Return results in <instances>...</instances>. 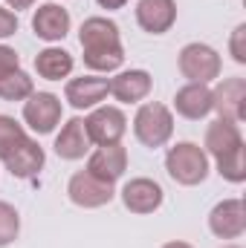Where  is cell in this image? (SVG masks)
<instances>
[{"label": "cell", "instance_id": "1", "mask_svg": "<svg viewBox=\"0 0 246 248\" xmlns=\"http://www.w3.org/2000/svg\"><path fill=\"white\" fill-rule=\"evenodd\" d=\"M78 44L84 49V63L93 72H113L124 63L119 26L110 17H87L78 29Z\"/></svg>", "mask_w": 246, "mask_h": 248}, {"label": "cell", "instance_id": "13", "mask_svg": "<svg viewBox=\"0 0 246 248\" xmlns=\"http://www.w3.org/2000/svg\"><path fill=\"white\" fill-rule=\"evenodd\" d=\"M136 23L148 35H165L177 23V3L174 0H139L136 3Z\"/></svg>", "mask_w": 246, "mask_h": 248}, {"label": "cell", "instance_id": "11", "mask_svg": "<svg viewBox=\"0 0 246 248\" xmlns=\"http://www.w3.org/2000/svg\"><path fill=\"white\" fill-rule=\"evenodd\" d=\"M127 170V150L122 144H102L96 153H90L87 159V173H93L102 182L116 185Z\"/></svg>", "mask_w": 246, "mask_h": 248}, {"label": "cell", "instance_id": "4", "mask_svg": "<svg viewBox=\"0 0 246 248\" xmlns=\"http://www.w3.org/2000/svg\"><path fill=\"white\" fill-rule=\"evenodd\" d=\"M177 66H180L183 78H188V84H209L223 69L217 49H211L209 44H200V41L197 44H185L180 49Z\"/></svg>", "mask_w": 246, "mask_h": 248}, {"label": "cell", "instance_id": "18", "mask_svg": "<svg viewBox=\"0 0 246 248\" xmlns=\"http://www.w3.org/2000/svg\"><path fill=\"white\" fill-rule=\"evenodd\" d=\"M90 136H87V127L84 119H70L61 127V133L55 136V153L67 159V162H75V159H84L90 153Z\"/></svg>", "mask_w": 246, "mask_h": 248}, {"label": "cell", "instance_id": "9", "mask_svg": "<svg viewBox=\"0 0 246 248\" xmlns=\"http://www.w3.org/2000/svg\"><path fill=\"white\" fill-rule=\"evenodd\" d=\"M209 231L217 240H238L246 231V208L241 199H223L209 214Z\"/></svg>", "mask_w": 246, "mask_h": 248}, {"label": "cell", "instance_id": "12", "mask_svg": "<svg viewBox=\"0 0 246 248\" xmlns=\"http://www.w3.org/2000/svg\"><path fill=\"white\" fill-rule=\"evenodd\" d=\"M162 199H165V193H162L159 182H154L148 176H136L122 187V202L130 214H154V211H159Z\"/></svg>", "mask_w": 246, "mask_h": 248}, {"label": "cell", "instance_id": "23", "mask_svg": "<svg viewBox=\"0 0 246 248\" xmlns=\"http://www.w3.org/2000/svg\"><path fill=\"white\" fill-rule=\"evenodd\" d=\"M26 130L15 122L12 116H0V159H6L20 141H26Z\"/></svg>", "mask_w": 246, "mask_h": 248}, {"label": "cell", "instance_id": "31", "mask_svg": "<svg viewBox=\"0 0 246 248\" xmlns=\"http://www.w3.org/2000/svg\"><path fill=\"white\" fill-rule=\"evenodd\" d=\"M223 248H241V246H223Z\"/></svg>", "mask_w": 246, "mask_h": 248}, {"label": "cell", "instance_id": "7", "mask_svg": "<svg viewBox=\"0 0 246 248\" xmlns=\"http://www.w3.org/2000/svg\"><path fill=\"white\" fill-rule=\"evenodd\" d=\"M67 196H70V202L78 205V208H102V205H107L116 193H113V185H110V182H102V179H96L93 173L78 170V173H72L70 182H67Z\"/></svg>", "mask_w": 246, "mask_h": 248}, {"label": "cell", "instance_id": "15", "mask_svg": "<svg viewBox=\"0 0 246 248\" xmlns=\"http://www.w3.org/2000/svg\"><path fill=\"white\" fill-rule=\"evenodd\" d=\"M70 12L58 6V3H44V6H38L35 9V15H32V29H35V35L41 38V41H47V44H55V41H64L67 38V32H70Z\"/></svg>", "mask_w": 246, "mask_h": 248}, {"label": "cell", "instance_id": "6", "mask_svg": "<svg viewBox=\"0 0 246 248\" xmlns=\"http://www.w3.org/2000/svg\"><path fill=\"white\" fill-rule=\"evenodd\" d=\"M84 127L93 144H119L127 133V119L119 107H93V113L84 119Z\"/></svg>", "mask_w": 246, "mask_h": 248}, {"label": "cell", "instance_id": "22", "mask_svg": "<svg viewBox=\"0 0 246 248\" xmlns=\"http://www.w3.org/2000/svg\"><path fill=\"white\" fill-rule=\"evenodd\" d=\"M32 93H35V84L23 69H15L12 75L0 78V98L3 101H26Z\"/></svg>", "mask_w": 246, "mask_h": 248}, {"label": "cell", "instance_id": "16", "mask_svg": "<svg viewBox=\"0 0 246 248\" xmlns=\"http://www.w3.org/2000/svg\"><path fill=\"white\" fill-rule=\"evenodd\" d=\"M151 87H154V78L145 69H124L116 78H110V95L122 104H136L148 98Z\"/></svg>", "mask_w": 246, "mask_h": 248}, {"label": "cell", "instance_id": "14", "mask_svg": "<svg viewBox=\"0 0 246 248\" xmlns=\"http://www.w3.org/2000/svg\"><path fill=\"white\" fill-rule=\"evenodd\" d=\"M44 162H47L44 147H41L35 139L20 141V144H18V147L3 159L6 170H9L15 179H32V176H38V173L44 170Z\"/></svg>", "mask_w": 246, "mask_h": 248}, {"label": "cell", "instance_id": "26", "mask_svg": "<svg viewBox=\"0 0 246 248\" xmlns=\"http://www.w3.org/2000/svg\"><path fill=\"white\" fill-rule=\"evenodd\" d=\"M15 69H20V55H18L12 46H3V44H0V78L12 75Z\"/></svg>", "mask_w": 246, "mask_h": 248}, {"label": "cell", "instance_id": "8", "mask_svg": "<svg viewBox=\"0 0 246 248\" xmlns=\"http://www.w3.org/2000/svg\"><path fill=\"white\" fill-rule=\"evenodd\" d=\"M211 110L220 119L244 122L246 119V78H223L211 90Z\"/></svg>", "mask_w": 246, "mask_h": 248}, {"label": "cell", "instance_id": "5", "mask_svg": "<svg viewBox=\"0 0 246 248\" xmlns=\"http://www.w3.org/2000/svg\"><path fill=\"white\" fill-rule=\"evenodd\" d=\"M61 116H64L61 98L53 95V93H32L23 101V122L29 124L38 136L53 133L61 124Z\"/></svg>", "mask_w": 246, "mask_h": 248}, {"label": "cell", "instance_id": "30", "mask_svg": "<svg viewBox=\"0 0 246 248\" xmlns=\"http://www.w3.org/2000/svg\"><path fill=\"white\" fill-rule=\"evenodd\" d=\"M162 248H194V246H188V243H183V240H171V243H165Z\"/></svg>", "mask_w": 246, "mask_h": 248}, {"label": "cell", "instance_id": "25", "mask_svg": "<svg viewBox=\"0 0 246 248\" xmlns=\"http://www.w3.org/2000/svg\"><path fill=\"white\" fill-rule=\"evenodd\" d=\"M229 52L235 63H246V23H238L232 38H229Z\"/></svg>", "mask_w": 246, "mask_h": 248}, {"label": "cell", "instance_id": "17", "mask_svg": "<svg viewBox=\"0 0 246 248\" xmlns=\"http://www.w3.org/2000/svg\"><path fill=\"white\" fill-rule=\"evenodd\" d=\"M174 110L188 119V122H200L211 113V90L209 84H185L174 95Z\"/></svg>", "mask_w": 246, "mask_h": 248}, {"label": "cell", "instance_id": "21", "mask_svg": "<svg viewBox=\"0 0 246 248\" xmlns=\"http://www.w3.org/2000/svg\"><path fill=\"white\" fill-rule=\"evenodd\" d=\"M214 162H217V173H220L226 182H235V185L246 182V147L244 144H238L235 150L223 153V156L214 159Z\"/></svg>", "mask_w": 246, "mask_h": 248}, {"label": "cell", "instance_id": "20", "mask_svg": "<svg viewBox=\"0 0 246 248\" xmlns=\"http://www.w3.org/2000/svg\"><path fill=\"white\" fill-rule=\"evenodd\" d=\"M72 66H75L72 55H70L67 49H58V46H47V49H41V52L35 55V69H38V75L47 78V81L70 78Z\"/></svg>", "mask_w": 246, "mask_h": 248}, {"label": "cell", "instance_id": "3", "mask_svg": "<svg viewBox=\"0 0 246 248\" xmlns=\"http://www.w3.org/2000/svg\"><path fill=\"white\" fill-rule=\"evenodd\" d=\"M133 136H136L139 144H145L151 150L162 147L174 136V116H171V110L165 104H159V101L142 104L136 110V116H133Z\"/></svg>", "mask_w": 246, "mask_h": 248}, {"label": "cell", "instance_id": "10", "mask_svg": "<svg viewBox=\"0 0 246 248\" xmlns=\"http://www.w3.org/2000/svg\"><path fill=\"white\" fill-rule=\"evenodd\" d=\"M107 95H110V81H107V78H99V75L70 78L67 87H64V98H67L70 107H75V110H93V107H99Z\"/></svg>", "mask_w": 246, "mask_h": 248}, {"label": "cell", "instance_id": "2", "mask_svg": "<svg viewBox=\"0 0 246 248\" xmlns=\"http://www.w3.org/2000/svg\"><path fill=\"white\" fill-rule=\"evenodd\" d=\"M165 170L177 185L194 187L206 182V176H209V156L200 144L180 141L165 153Z\"/></svg>", "mask_w": 246, "mask_h": 248}, {"label": "cell", "instance_id": "24", "mask_svg": "<svg viewBox=\"0 0 246 248\" xmlns=\"http://www.w3.org/2000/svg\"><path fill=\"white\" fill-rule=\"evenodd\" d=\"M20 234V214L15 211V205L0 199V248L12 246Z\"/></svg>", "mask_w": 246, "mask_h": 248}, {"label": "cell", "instance_id": "27", "mask_svg": "<svg viewBox=\"0 0 246 248\" xmlns=\"http://www.w3.org/2000/svg\"><path fill=\"white\" fill-rule=\"evenodd\" d=\"M18 32V15L12 12V9H6V6H0V41H6V38H12Z\"/></svg>", "mask_w": 246, "mask_h": 248}, {"label": "cell", "instance_id": "19", "mask_svg": "<svg viewBox=\"0 0 246 248\" xmlns=\"http://www.w3.org/2000/svg\"><path fill=\"white\" fill-rule=\"evenodd\" d=\"M238 144H244V136H241V127L238 122H229V119H217L206 127V156H214L220 159L223 153L235 150Z\"/></svg>", "mask_w": 246, "mask_h": 248}, {"label": "cell", "instance_id": "29", "mask_svg": "<svg viewBox=\"0 0 246 248\" xmlns=\"http://www.w3.org/2000/svg\"><path fill=\"white\" fill-rule=\"evenodd\" d=\"M96 3H99L102 9H110V12H113V9H122V6H127V0H96Z\"/></svg>", "mask_w": 246, "mask_h": 248}, {"label": "cell", "instance_id": "28", "mask_svg": "<svg viewBox=\"0 0 246 248\" xmlns=\"http://www.w3.org/2000/svg\"><path fill=\"white\" fill-rule=\"evenodd\" d=\"M35 3H38V0H6V6L15 9V12H18V9H32Z\"/></svg>", "mask_w": 246, "mask_h": 248}]
</instances>
